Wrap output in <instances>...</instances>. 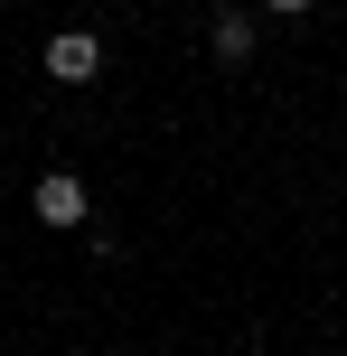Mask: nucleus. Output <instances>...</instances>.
<instances>
[{
  "instance_id": "nucleus-1",
  "label": "nucleus",
  "mask_w": 347,
  "mask_h": 356,
  "mask_svg": "<svg viewBox=\"0 0 347 356\" xmlns=\"http://www.w3.org/2000/svg\"><path fill=\"white\" fill-rule=\"evenodd\" d=\"M38 66H47L56 85H94V75H104V38L94 29H56L47 47H38Z\"/></svg>"
},
{
  "instance_id": "nucleus-2",
  "label": "nucleus",
  "mask_w": 347,
  "mask_h": 356,
  "mask_svg": "<svg viewBox=\"0 0 347 356\" xmlns=\"http://www.w3.org/2000/svg\"><path fill=\"white\" fill-rule=\"evenodd\" d=\"M29 207H38V225L75 234V225H85V216H94V197H85V178H75V169H47V178H38V188H29Z\"/></svg>"
},
{
  "instance_id": "nucleus-3",
  "label": "nucleus",
  "mask_w": 347,
  "mask_h": 356,
  "mask_svg": "<svg viewBox=\"0 0 347 356\" xmlns=\"http://www.w3.org/2000/svg\"><path fill=\"white\" fill-rule=\"evenodd\" d=\"M254 10H216V38H207V47H216V66H254Z\"/></svg>"
},
{
  "instance_id": "nucleus-4",
  "label": "nucleus",
  "mask_w": 347,
  "mask_h": 356,
  "mask_svg": "<svg viewBox=\"0 0 347 356\" xmlns=\"http://www.w3.org/2000/svg\"><path fill=\"white\" fill-rule=\"evenodd\" d=\"M263 10H282V19H300V10H310V0H263Z\"/></svg>"
}]
</instances>
